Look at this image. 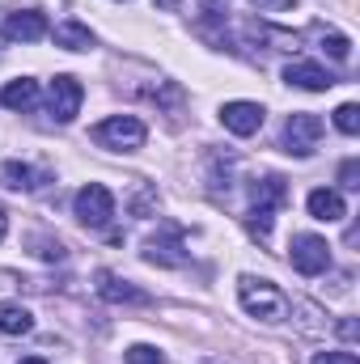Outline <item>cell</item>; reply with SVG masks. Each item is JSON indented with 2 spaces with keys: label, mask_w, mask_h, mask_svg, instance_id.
<instances>
[{
  "label": "cell",
  "mask_w": 360,
  "mask_h": 364,
  "mask_svg": "<svg viewBox=\"0 0 360 364\" xmlns=\"http://www.w3.org/2000/svg\"><path fill=\"white\" fill-rule=\"evenodd\" d=\"M238 296H242V309H246L250 318H263V322H284V318H288V296H284L271 279L242 275V279H238Z\"/></svg>",
  "instance_id": "1"
},
{
  "label": "cell",
  "mask_w": 360,
  "mask_h": 364,
  "mask_svg": "<svg viewBox=\"0 0 360 364\" xmlns=\"http://www.w3.org/2000/svg\"><path fill=\"white\" fill-rule=\"evenodd\" d=\"M93 144H102V149H119V153H132V149H140L144 144V123L136 119V114H110V119H102L97 127L90 132Z\"/></svg>",
  "instance_id": "2"
},
{
  "label": "cell",
  "mask_w": 360,
  "mask_h": 364,
  "mask_svg": "<svg viewBox=\"0 0 360 364\" xmlns=\"http://www.w3.org/2000/svg\"><path fill=\"white\" fill-rule=\"evenodd\" d=\"M73 208H77V220H81V225L102 229V225H110V216H115V195H110L102 182H85V186L77 191Z\"/></svg>",
  "instance_id": "3"
},
{
  "label": "cell",
  "mask_w": 360,
  "mask_h": 364,
  "mask_svg": "<svg viewBox=\"0 0 360 364\" xmlns=\"http://www.w3.org/2000/svg\"><path fill=\"white\" fill-rule=\"evenodd\" d=\"M288 259L301 275H322L331 267V246L318 237V233H297L292 246H288Z\"/></svg>",
  "instance_id": "4"
},
{
  "label": "cell",
  "mask_w": 360,
  "mask_h": 364,
  "mask_svg": "<svg viewBox=\"0 0 360 364\" xmlns=\"http://www.w3.org/2000/svg\"><path fill=\"white\" fill-rule=\"evenodd\" d=\"M318 140H322V119H318V114H309V110L288 114V123H284V144H288V153L309 157V153L318 149Z\"/></svg>",
  "instance_id": "5"
},
{
  "label": "cell",
  "mask_w": 360,
  "mask_h": 364,
  "mask_svg": "<svg viewBox=\"0 0 360 364\" xmlns=\"http://www.w3.org/2000/svg\"><path fill=\"white\" fill-rule=\"evenodd\" d=\"M81 102H85V90H81V81H77V77H55V81H51L47 110L55 114V123H73V119H77V110H81Z\"/></svg>",
  "instance_id": "6"
},
{
  "label": "cell",
  "mask_w": 360,
  "mask_h": 364,
  "mask_svg": "<svg viewBox=\"0 0 360 364\" xmlns=\"http://www.w3.org/2000/svg\"><path fill=\"white\" fill-rule=\"evenodd\" d=\"M144 259H149V263H157V267H182V263H186V250H182V229L166 225L162 233H153V237L144 242Z\"/></svg>",
  "instance_id": "7"
},
{
  "label": "cell",
  "mask_w": 360,
  "mask_h": 364,
  "mask_svg": "<svg viewBox=\"0 0 360 364\" xmlns=\"http://www.w3.org/2000/svg\"><path fill=\"white\" fill-rule=\"evenodd\" d=\"M221 123L233 136H255L263 127V106L259 102H225L221 106Z\"/></svg>",
  "instance_id": "8"
},
{
  "label": "cell",
  "mask_w": 360,
  "mask_h": 364,
  "mask_svg": "<svg viewBox=\"0 0 360 364\" xmlns=\"http://www.w3.org/2000/svg\"><path fill=\"white\" fill-rule=\"evenodd\" d=\"M284 81L297 85V90H309V93H322V90L335 85V77H331L322 64H314V60H292V64L284 68Z\"/></svg>",
  "instance_id": "9"
},
{
  "label": "cell",
  "mask_w": 360,
  "mask_h": 364,
  "mask_svg": "<svg viewBox=\"0 0 360 364\" xmlns=\"http://www.w3.org/2000/svg\"><path fill=\"white\" fill-rule=\"evenodd\" d=\"M97 296L110 305H144L149 301L144 288H136L132 279H119L115 272H97Z\"/></svg>",
  "instance_id": "10"
},
{
  "label": "cell",
  "mask_w": 360,
  "mask_h": 364,
  "mask_svg": "<svg viewBox=\"0 0 360 364\" xmlns=\"http://www.w3.org/2000/svg\"><path fill=\"white\" fill-rule=\"evenodd\" d=\"M43 34H47V17L38 9H17L4 21V38H13V43H38Z\"/></svg>",
  "instance_id": "11"
},
{
  "label": "cell",
  "mask_w": 360,
  "mask_h": 364,
  "mask_svg": "<svg viewBox=\"0 0 360 364\" xmlns=\"http://www.w3.org/2000/svg\"><path fill=\"white\" fill-rule=\"evenodd\" d=\"M305 208H309V216L314 220H344L348 216V208H344V195L339 191H327V186H318V191H309V199H305Z\"/></svg>",
  "instance_id": "12"
},
{
  "label": "cell",
  "mask_w": 360,
  "mask_h": 364,
  "mask_svg": "<svg viewBox=\"0 0 360 364\" xmlns=\"http://www.w3.org/2000/svg\"><path fill=\"white\" fill-rule=\"evenodd\" d=\"M51 38H55V47H64V51H90V47H93V34H90V26H81L77 17H68V21H60V26L51 30Z\"/></svg>",
  "instance_id": "13"
},
{
  "label": "cell",
  "mask_w": 360,
  "mask_h": 364,
  "mask_svg": "<svg viewBox=\"0 0 360 364\" xmlns=\"http://www.w3.org/2000/svg\"><path fill=\"white\" fill-rule=\"evenodd\" d=\"M0 102H4L9 110H34V102H38V81H30V77L9 81L4 93H0Z\"/></svg>",
  "instance_id": "14"
},
{
  "label": "cell",
  "mask_w": 360,
  "mask_h": 364,
  "mask_svg": "<svg viewBox=\"0 0 360 364\" xmlns=\"http://www.w3.org/2000/svg\"><path fill=\"white\" fill-rule=\"evenodd\" d=\"M0 331H4V335H30V331H34L30 309L17 305V301H0Z\"/></svg>",
  "instance_id": "15"
},
{
  "label": "cell",
  "mask_w": 360,
  "mask_h": 364,
  "mask_svg": "<svg viewBox=\"0 0 360 364\" xmlns=\"http://www.w3.org/2000/svg\"><path fill=\"white\" fill-rule=\"evenodd\" d=\"M309 38H318V43H322V51H327L331 60H339V64H344V60H348V51H352V43H348L339 30H327V26H314V30H309Z\"/></svg>",
  "instance_id": "16"
},
{
  "label": "cell",
  "mask_w": 360,
  "mask_h": 364,
  "mask_svg": "<svg viewBox=\"0 0 360 364\" xmlns=\"http://www.w3.org/2000/svg\"><path fill=\"white\" fill-rule=\"evenodd\" d=\"M250 195H255V203H263V208H275V203H284L288 199V186H284V178H263L250 186Z\"/></svg>",
  "instance_id": "17"
},
{
  "label": "cell",
  "mask_w": 360,
  "mask_h": 364,
  "mask_svg": "<svg viewBox=\"0 0 360 364\" xmlns=\"http://www.w3.org/2000/svg\"><path fill=\"white\" fill-rule=\"evenodd\" d=\"M34 170L30 166H21V161H0V186H9V191H30L34 186Z\"/></svg>",
  "instance_id": "18"
},
{
  "label": "cell",
  "mask_w": 360,
  "mask_h": 364,
  "mask_svg": "<svg viewBox=\"0 0 360 364\" xmlns=\"http://www.w3.org/2000/svg\"><path fill=\"white\" fill-rule=\"evenodd\" d=\"M271 212H275V208H263V203L250 208V216H246V233H250L255 242H268L271 237Z\"/></svg>",
  "instance_id": "19"
},
{
  "label": "cell",
  "mask_w": 360,
  "mask_h": 364,
  "mask_svg": "<svg viewBox=\"0 0 360 364\" xmlns=\"http://www.w3.org/2000/svg\"><path fill=\"white\" fill-rule=\"evenodd\" d=\"M335 127H339L344 136H356L360 132V106L356 102H344V106L335 110Z\"/></svg>",
  "instance_id": "20"
},
{
  "label": "cell",
  "mask_w": 360,
  "mask_h": 364,
  "mask_svg": "<svg viewBox=\"0 0 360 364\" xmlns=\"http://www.w3.org/2000/svg\"><path fill=\"white\" fill-rule=\"evenodd\" d=\"M127 364H166V360H162V352H157V348L136 343V348H127Z\"/></svg>",
  "instance_id": "21"
},
{
  "label": "cell",
  "mask_w": 360,
  "mask_h": 364,
  "mask_svg": "<svg viewBox=\"0 0 360 364\" xmlns=\"http://www.w3.org/2000/svg\"><path fill=\"white\" fill-rule=\"evenodd\" d=\"M339 182H344V186H348V191H356V186H360V161H356V157H352V161H344V166H339Z\"/></svg>",
  "instance_id": "22"
},
{
  "label": "cell",
  "mask_w": 360,
  "mask_h": 364,
  "mask_svg": "<svg viewBox=\"0 0 360 364\" xmlns=\"http://www.w3.org/2000/svg\"><path fill=\"white\" fill-rule=\"evenodd\" d=\"M309 364H360V360L352 356V352H318Z\"/></svg>",
  "instance_id": "23"
},
{
  "label": "cell",
  "mask_w": 360,
  "mask_h": 364,
  "mask_svg": "<svg viewBox=\"0 0 360 364\" xmlns=\"http://www.w3.org/2000/svg\"><path fill=\"white\" fill-rule=\"evenodd\" d=\"M34 246H38V255H43V259H64V246H60V242H51V237H38Z\"/></svg>",
  "instance_id": "24"
},
{
  "label": "cell",
  "mask_w": 360,
  "mask_h": 364,
  "mask_svg": "<svg viewBox=\"0 0 360 364\" xmlns=\"http://www.w3.org/2000/svg\"><path fill=\"white\" fill-rule=\"evenodd\" d=\"M255 9H263V13H288V9H297V0H255Z\"/></svg>",
  "instance_id": "25"
},
{
  "label": "cell",
  "mask_w": 360,
  "mask_h": 364,
  "mask_svg": "<svg viewBox=\"0 0 360 364\" xmlns=\"http://www.w3.org/2000/svg\"><path fill=\"white\" fill-rule=\"evenodd\" d=\"M339 335H344L348 343H356V339H360V326H356V318H344V322H339Z\"/></svg>",
  "instance_id": "26"
},
{
  "label": "cell",
  "mask_w": 360,
  "mask_h": 364,
  "mask_svg": "<svg viewBox=\"0 0 360 364\" xmlns=\"http://www.w3.org/2000/svg\"><path fill=\"white\" fill-rule=\"evenodd\" d=\"M4 233H9V220H4V212H0V242H4Z\"/></svg>",
  "instance_id": "27"
},
{
  "label": "cell",
  "mask_w": 360,
  "mask_h": 364,
  "mask_svg": "<svg viewBox=\"0 0 360 364\" xmlns=\"http://www.w3.org/2000/svg\"><path fill=\"white\" fill-rule=\"evenodd\" d=\"M174 4H179V0H157V9H174Z\"/></svg>",
  "instance_id": "28"
},
{
  "label": "cell",
  "mask_w": 360,
  "mask_h": 364,
  "mask_svg": "<svg viewBox=\"0 0 360 364\" xmlns=\"http://www.w3.org/2000/svg\"><path fill=\"white\" fill-rule=\"evenodd\" d=\"M17 364H47V360H38V356H30V360H17Z\"/></svg>",
  "instance_id": "29"
},
{
  "label": "cell",
  "mask_w": 360,
  "mask_h": 364,
  "mask_svg": "<svg viewBox=\"0 0 360 364\" xmlns=\"http://www.w3.org/2000/svg\"><path fill=\"white\" fill-rule=\"evenodd\" d=\"M212 364H221V360H212Z\"/></svg>",
  "instance_id": "30"
}]
</instances>
